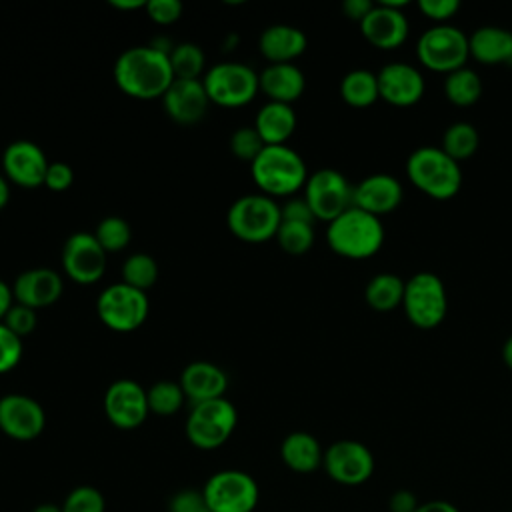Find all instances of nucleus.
Segmentation results:
<instances>
[{
    "label": "nucleus",
    "instance_id": "dca6fc26",
    "mask_svg": "<svg viewBox=\"0 0 512 512\" xmlns=\"http://www.w3.org/2000/svg\"><path fill=\"white\" fill-rule=\"evenodd\" d=\"M62 268L78 284H94L106 270V250L94 234L76 232L62 248Z\"/></svg>",
    "mask_w": 512,
    "mask_h": 512
},
{
    "label": "nucleus",
    "instance_id": "8fccbe9b",
    "mask_svg": "<svg viewBox=\"0 0 512 512\" xmlns=\"http://www.w3.org/2000/svg\"><path fill=\"white\" fill-rule=\"evenodd\" d=\"M414 512H460V510L456 504L448 500H428V502H420Z\"/></svg>",
    "mask_w": 512,
    "mask_h": 512
},
{
    "label": "nucleus",
    "instance_id": "a878e982",
    "mask_svg": "<svg viewBox=\"0 0 512 512\" xmlns=\"http://www.w3.org/2000/svg\"><path fill=\"white\" fill-rule=\"evenodd\" d=\"M470 56L486 66H512V32L500 26L476 28L470 36Z\"/></svg>",
    "mask_w": 512,
    "mask_h": 512
},
{
    "label": "nucleus",
    "instance_id": "a19ab883",
    "mask_svg": "<svg viewBox=\"0 0 512 512\" xmlns=\"http://www.w3.org/2000/svg\"><path fill=\"white\" fill-rule=\"evenodd\" d=\"M2 324H6L18 338H24V336H28L36 328V310L16 302L8 310V314H6Z\"/></svg>",
    "mask_w": 512,
    "mask_h": 512
},
{
    "label": "nucleus",
    "instance_id": "0eeeda50",
    "mask_svg": "<svg viewBox=\"0 0 512 512\" xmlns=\"http://www.w3.org/2000/svg\"><path fill=\"white\" fill-rule=\"evenodd\" d=\"M416 56L428 70L450 74L466 66L470 58V42L460 28L452 24H434L420 34Z\"/></svg>",
    "mask_w": 512,
    "mask_h": 512
},
{
    "label": "nucleus",
    "instance_id": "ddd939ff",
    "mask_svg": "<svg viewBox=\"0 0 512 512\" xmlns=\"http://www.w3.org/2000/svg\"><path fill=\"white\" fill-rule=\"evenodd\" d=\"M322 466L334 482L358 486L374 474V456L358 440H336L324 450Z\"/></svg>",
    "mask_w": 512,
    "mask_h": 512
},
{
    "label": "nucleus",
    "instance_id": "bb28decb",
    "mask_svg": "<svg viewBox=\"0 0 512 512\" xmlns=\"http://www.w3.org/2000/svg\"><path fill=\"white\" fill-rule=\"evenodd\" d=\"M282 462L298 474H310L322 466L324 450L308 432H290L280 444Z\"/></svg>",
    "mask_w": 512,
    "mask_h": 512
},
{
    "label": "nucleus",
    "instance_id": "f257e3e1",
    "mask_svg": "<svg viewBox=\"0 0 512 512\" xmlns=\"http://www.w3.org/2000/svg\"><path fill=\"white\" fill-rule=\"evenodd\" d=\"M114 82L130 98H162L174 82L170 58L152 44L128 48L114 64Z\"/></svg>",
    "mask_w": 512,
    "mask_h": 512
},
{
    "label": "nucleus",
    "instance_id": "e433bc0d",
    "mask_svg": "<svg viewBox=\"0 0 512 512\" xmlns=\"http://www.w3.org/2000/svg\"><path fill=\"white\" fill-rule=\"evenodd\" d=\"M94 236H96L98 244L108 254V252H118V250L126 248L128 242H130L132 232H130V226H128V222L124 218L108 216V218L100 220Z\"/></svg>",
    "mask_w": 512,
    "mask_h": 512
},
{
    "label": "nucleus",
    "instance_id": "09e8293b",
    "mask_svg": "<svg viewBox=\"0 0 512 512\" xmlns=\"http://www.w3.org/2000/svg\"><path fill=\"white\" fill-rule=\"evenodd\" d=\"M372 8H374V2H370V0H346V2L342 4V10H344L346 18H350V20H354V22H358V24L366 18V14H368Z\"/></svg>",
    "mask_w": 512,
    "mask_h": 512
},
{
    "label": "nucleus",
    "instance_id": "49530a36",
    "mask_svg": "<svg viewBox=\"0 0 512 512\" xmlns=\"http://www.w3.org/2000/svg\"><path fill=\"white\" fill-rule=\"evenodd\" d=\"M280 212H282V220H290V222H308V224H312L316 220L304 198L288 200L280 208Z\"/></svg>",
    "mask_w": 512,
    "mask_h": 512
},
{
    "label": "nucleus",
    "instance_id": "c03bdc74",
    "mask_svg": "<svg viewBox=\"0 0 512 512\" xmlns=\"http://www.w3.org/2000/svg\"><path fill=\"white\" fill-rule=\"evenodd\" d=\"M74 182V170L66 162H50L46 176H44V186L50 188L52 192H64L72 186Z\"/></svg>",
    "mask_w": 512,
    "mask_h": 512
},
{
    "label": "nucleus",
    "instance_id": "9b49d317",
    "mask_svg": "<svg viewBox=\"0 0 512 512\" xmlns=\"http://www.w3.org/2000/svg\"><path fill=\"white\" fill-rule=\"evenodd\" d=\"M210 512H252L258 504V484L242 470H220L202 488Z\"/></svg>",
    "mask_w": 512,
    "mask_h": 512
},
{
    "label": "nucleus",
    "instance_id": "20e7f679",
    "mask_svg": "<svg viewBox=\"0 0 512 512\" xmlns=\"http://www.w3.org/2000/svg\"><path fill=\"white\" fill-rule=\"evenodd\" d=\"M250 170L256 186L270 198L290 196L308 180L302 156L286 144L264 146L258 158L250 164Z\"/></svg>",
    "mask_w": 512,
    "mask_h": 512
},
{
    "label": "nucleus",
    "instance_id": "c85d7f7f",
    "mask_svg": "<svg viewBox=\"0 0 512 512\" xmlns=\"http://www.w3.org/2000/svg\"><path fill=\"white\" fill-rule=\"evenodd\" d=\"M406 280L392 272H380L372 276L364 288L366 304L376 312H390L402 306Z\"/></svg>",
    "mask_w": 512,
    "mask_h": 512
},
{
    "label": "nucleus",
    "instance_id": "aec40b11",
    "mask_svg": "<svg viewBox=\"0 0 512 512\" xmlns=\"http://www.w3.org/2000/svg\"><path fill=\"white\" fill-rule=\"evenodd\" d=\"M404 190L396 176L392 174H370L360 180L352 190V206L380 218L394 212L402 202Z\"/></svg>",
    "mask_w": 512,
    "mask_h": 512
},
{
    "label": "nucleus",
    "instance_id": "7c9ffc66",
    "mask_svg": "<svg viewBox=\"0 0 512 512\" xmlns=\"http://www.w3.org/2000/svg\"><path fill=\"white\" fill-rule=\"evenodd\" d=\"M444 96L454 104V106H460V108H466V106H472L480 100L482 96V80L480 76L476 74V70L464 66V68H458L450 74H446V80H444Z\"/></svg>",
    "mask_w": 512,
    "mask_h": 512
},
{
    "label": "nucleus",
    "instance_id": "f8f14e48",
    "mask_svg": "<svg viewBox=\"0 0 512 512\" xmlns=\"http://www.w3.org/2000/svg\"><path fill=\"white\" fill-rule=\"evenodd\" d=\"M354 186L334 168H322L308 176L304 184V200L316 220L332 222L352 206Z\"/></svg>",
    "mask_w": 512,
    "mask_h": 512
},
{
    "label": "nucleus",
    "instance_id": "b1692460",
    "mask_svg": "<svg viewBox=\"0 0 512 512\" xmlns=\"http://www.w3.org/2000/svg\"><path fill=\"white\" fill-rule=\"evenodd\" d=\"M306 44V34L288 24L268 26L258 40V48L270 64H292L294 58L304 54Z\"/></svg>",
    "mask_w": 512,
    "mask_h": 512
},
{
    "label": "nucleus",
    "instance_id": "f704fd0d",
    "mask_svg": "<svg viewBox=\"0 0 512 512\" xmlns=\"http://www.w3.org/2000/svg\"><path fill=\"white\" fill-rule=\"evenodd\" d=\"M158 278V264L150 254L138 252L126 258L122 266V282L146 292Z\"/></svg>",
    "mask_w": 512,
    "mask_h": 512
},
{
    "label": "nucleus",
    "instance_id": "412c9836",
    "mask_svg": "<svg viewBox=\"0 0 512 512\" xmlns=\"http://www.w3.org/2000/svg\"><path fill=\"white\" fill-rule=\"evenodd\" d=\"M166 114L178 124H196L208 110V94L202 80H174L162 96Z\"/></svg>",
    "mask_w": 512,
    "mask_h": 512
},
{
    "label": "nucleus",
    "instance_id": "5701e85b",
    "mask_svg": "<svg viewBox=\"0 0 512 512\" xmlns=\"http://www.w3.org/2000/svg\"><path fill=\"white\" fill-rule=\"evenodd\" d=\"M180 386L184 390V396L192 400V404L224 398L228 378L224 370L212 362H192L182 370Z\"/></svg>",
    "mask_w": 512,
    "mask_h": 512
},
{
    "label": "nucleus",
    "instance_id": "6e6552de",
    "mask_svg": "<svg viewBox=\"0 0 512 512\" xmlns=\"http://www.w3.org/2000/svg\"><path fill=\"white\" fill-rule=\"evenodd\" d=\"M238 422L236 408L226 398H214L192 406L186 418V436L200 450L220 448L234 432Z\"/></svg>",
    "mask_w": 512,
    "mask_h": 512
},
{
    "label": "nucleus",
    "instance_id": "79ce46f5",
    "mask_svg": "<svg viewBox=\"0 0 512 512\" xmlns=\"http://www.w3.org/2000/svg\"><path fill=\"white\" fill-rule=\"evenodd\" d=\"M144 10L152 22H156L160 26H168L180 18L182 2H178V0H146Z\"/></svg>",
    "mask_w": 512,
    "mask_h": 512
},
{
    "label": "nucleus",
    "instance_id": "a211bd4d",
    "mask_svg": "<svg viewBox=\"0 0 512 512\" xmlns=\"http://www.w3.org/2000/svg\"><path fill=\"white\" fill-rule=\"evenodd\" d=\"M48 160L42 148L30 140H16L6 146L2 154L4 176L24 188L44 186Z\"/></svg>",
    "mask_w": 512,
    "mask_h": 512
},
{
    "label": "nucleus",
    "instance_id": "864d4df0",
    "mask_svg": "<svg viewBox=\"0 0 512 512\" xmlns=\"http://www.w3.org/2000/svg\"><path fill=\"white\" fill-rule=\"evenodd\" d=\"M10 200V188H8V180L4 174H0V210L8 204Z\"/></svg>",
    "mask_w": 512,
    "mask_h": 512
},
{
    "label": "nucleus",
    "instance_id": "6e6d98bb",
    "mask_svg": "<svg viewBox=\"0 0 512 512\" xmlns=\"http://www.w3.org/2000/svg\"><path fill=\"white\" fill-rule=\"evenodd\" d=\"M32 512H62V506H56L52 502H44V504H38Z\"/></svg>",
    "mask_w": 512,
    "mask_h": 512
},
{
    "label": "nucleus",
    "instance_id": "cd10ccee",
    "mask_svg": "<svg viewBox=\"0 0 512 512\" xmlns=\"http://www.w3.org/2000/svg\"><path fill=\"white\" fill-rule=\"evenodd\" d=\"M254 128L266 146H280L296 130V114L290 104L268 102L258 110Z\"/></svg>",
    "mask_w": 512,
    "mask_h": 512
},
{
    "label": "nucleus",
    "instance_id": "72a5a7b5",
    "mask_svg": "<svg viewBox=\"0 0 512 512\" xmlns=\"http://www.w3.org/2000/svg\"><path fill=\"white\" fill-rule=\"evenodd\" d=\"M148 398V410L156 416H172L176 414L184 404V390L180 382L172 380H160L152 384V388L146 390Z\"/></svg>",
    "mask_w": 512,
    "mask_h": 512
},
{
    "label": "nucleus",
    "instance_id": "a18cd8bd",
    "mask_svg": "<svg viewBox=\"0 0 512 512\" xmlns=\"http://www.w3.org/2000/svg\"><path fill=\"white\" fill-rule=\"evenodd\" d=\"M206 502L202 492L198 490H180L172 496L168 504V512H204Z\"/></svg>",
    "mask_w": 512,
    "mask_h": 512
},
{
    "label": "nucleus",
    "instance_id": "4c0bfd02",
    "mask_svg": "<svg viewBox=\"0 0 512 512\" xmlns=\"http://www.w3.org/2000/svg\"><path fill=\"white\" fill-rule=\"evenodd\" d=\"M264 146L266 144H264V140L260 138V134L256 132L254 126H240L230 136L232 154L238 160L248 162V164H252L258 158V154L264 150Z\"/></svg>",
    "mask_w": 512,
    "mask_h": 512
},
{
    "label": "nucleus",
    "instance_id": "f3484780",
    "mask_svg": "<svg viewBox=\"0 0 512 512\" xmlns=\"http://www.w3.org/2000/svg\"><path fill=\"white\" fill-rule=\"evenodd\" d=\"M46 426L44 408L30 396L6 394L0 398V430L20 442L34 440Z\"/></svg>",
    "mask_w": 512,
    "mask_h": 512
},
{
    "label": "nucleus",
    "instance_id": "473e14b6",
    "mask_svg": "<svg viewBox=\"0 0 512 512\" xmlns=\"http://www.w3.org/2000/svg\"><path fill=\"white\" fill-rule=\"evenodd\" d=\"M168 58L174 80H200V74L204 70V52L200 46L192 42L176 44L172 46Z\"/></svg>",
    "mask_w": 512,
    "mask_h": 512
},
{
    "label": "nucleus",
    "instance_id": "58836bf2",
    "mask_svg": "<svg viewBox=\"0 0 512 512\" xmlns=\"http://www.w3.org/2000/svg\"><path fill=\"white\" fill-rule=\"evenodd\" d=\"M104 510H106V500L102 492L94 486L74 488L62 504V512H104Z\"/></svg>",
    "mask_w": 512,
    "mask_h": 512
},
{
    "label": "nucleus",
    "instance_id": "423d86ee",
    "mask_svg": "<svg viewBox=\"0 0 512 512\" xmlns=\"http://www.w3.org/2000/svg\"><path fill=\"white\" fill-rule=\"evenodd\" d=\"M402 308L408 322L420 330L440 326L448 314L446 286L434 272H416L406 280Z\"/></svg>",
    "mask_w": 512,
    "mask_h": 512
},
{
    "label": "nucleus",
    "instance_id": "ea45409f",
    "mask_svg": "<svg viewBox=\"0 0 512 512\" xmlns=\"http://www.w3.org/2000/svg\"><path fill=\"white\" fill-rule=\"evenodd\" d=\"M22 358V338L0 322V374L10 372Z\"/></svg>",
    "mask_w": 512,
    "mask_h": 512
},
{
    "label": "nucleus",
    "instance_id": "39448f33",
    "mask_svg": "<svg viewBox=\"0 0 512 512\" xmlns=\"http://www.w3.org/2000/svg\"><path fill=\"white\" fill-rule=\"evenodd\" d=\"M280 222V206L266 194H246L238 198L226 214L230 232L248 244H260L276 238Z\"/></svg>",
    "mask_w": 512,
    "mask_h": 512
},
{
    "label": "nucleus",
    "instance_id": "f03ea898",
    "mask_svg": "<svg viewBox=\"0 0 512 512\" xmlns=\"http://www.w3.org/2000/svg\"><path fill=\"white\" fill-rule=\"evenodd\" d=\"M326 240L332 252L348 260H366L384 244V226L380 218L350 206L338 218L328 222Z\"/></svg>",
    "mask_w": 512,
    "mask_h": 512
},
{
    "label": "nucleus",
    "instance_id": "1a4fd4ad",
    "mask_svg": "<svg viewBox=\"0 0 512 512\" xmlns=\"http://www.w3.org/2000/svg\"><path fill=\"white\" fill-rule=\"evenodd\" d=\"M146 292L132 288L124 282L104 288L96 300V312L104 326L114 332H132L148 318Z\"/></svg>",
    "mask_w": 512,
    "mask_h": 512
},
{
    "label": "nucleus",
    "instance_id": "9d476101",
    "mask_svg": "<svg viewBox=\"0 0 512 512\" xmlns=\"http://www.w3.org/2000/svg\"><path fill=\"white\" fill-rule=\"evenodd\" d=\"M202 84L208 100L224 108L244 106L260 90L258 74L240 62H222L212 66L204 74Z\"/></svg>",
    "mask_w": 512,
    "mask_h": 512
},
{
    "label": "nucleus",
    "instance_id": "4d7b16f0",
    "mask_svg": "<svg viewBox=\"0 0 512 512\" xmlns=\"http://www.w3.org/2000/svg\"><path fill=\"white\" fill-rule=\"evenodd\" d=\"M204 512H210V510H208V508H206V510H204Z\"/></svg>",
    "mask_w": 512,
    "mask_h": 512
},
{
    "label": "nucleus",
    "instance_id": "7ed1b4c3",
    "mask_svg": "<svg viewBox=\"0 0 512 512\" xmlns=\"http://www.w3.org/2000/svg\"><path fill=\"white\" fill-rule=\"evenodd\" d=\"M406 176L422 194L434 200H450L462 188L460 162L440 146H420L406 160Z\"/></svg>",
    "mask_w": 512,
    "mask_h": 512
},
{
    "label": "nucleus",
    "instance_id": "2f4dec72",
    "mask_svg": "<svg viewBox=\"0 0 512 512\" xmlns=\"http://www.w3.org/2000/svg\"><path fill=\"white\" fill-rule=\"evenodd\" d=\"M480 146V134L470 122H454L442 134L440 148L456 162L468 160Z\"/></svg>",
    "mask_w": 512,
    "mask_h": 512
},
{
    "label": "nucleus",
    "instance_id": "603ef678",
    "mask_svg": "<svg viewBox=\"0 0 512 512\" xmlns=\"http://www.w3.org/2000/svg\"><path fill=\"white\" fill-rule=\"evenodd\" d=\"M110 4L118 10H136V8H144L146 2L144 0H110Z\"/></svg>",
    "mask_w": 512,
    "mask_h": 512
},
{
    "label": "nucleus",
    "instance_id": "c756f323",
    "mask_svg": "<svg viewBox=\"0 0 512 512\" xmlns=\"http://www.w3.org/2000/svg\"><path fill=\"white\" fill-rule=\"evenodd\" d=\"M340 96L352 108L372 106L380 98L378 76L364 68L348 72L340 82Z\"/></svg>",
    "mask_w": 512,
    "mask_h": 512
},
{
    "label": "nucleus",
    "instance_id": "4468645a",
    "mask_svg": "<svg viewBox=\"0 0 512 512\" xmlns=\"http://www.w3.org/2000/svg\"><path fill=\"white\" fill-rule=\"evenodd\" d=\"M406 4H408L406 0H400V2L382 0L374 4V8L360 22V32L368 40V44L380 50H394L406 42L410 32L408 18L402 12Z\"/></svg>",
    "mask_w": 512,
    "mask_h": 512
},
{
    "label": "nucleus",
    "instance_id": "6ab92c4d",
    "mask_svg": "<svg viewBox=\"0 0 512 512\" xmlns=\"http://www.w3.org/2000/svg\"><path fill=\"white\" fill-rule=\"evenodd\" d=\"M376 76L380 98L392 106H414L424 96V78L420 70L408 62H390Z\"/></svg>",
    "mask_w": 512,
    "mask_h": 512
},
{
    "label": "nucleus",
    "instance_id": "de8ad7c7",
    "mask_svg": "<svg viewBox=\"0 0 512 512\" xmlns=\"http://www.w3.org/2000/svg\"><path fill=\"white\" fill-rule=\"evenodd\" d=\"M418 498H416V494L412 492V490H406V488H402V490H396L392 496H390V500H388V508H390V512H414L416 508H418Z\"/></svg>",
    "mask_w": 512,
    "mask_h": 512
},
{
    "label": "nucleus",
    "instance_id": "5fc2aeb1",
    "mask_svg": "<svg viewBox=\"0 0 512 512\" xmlns=\"http://www.w3.org/2000/svg\"><path fill=\"white\" fill-rule=\"evenodd\" d=\"M502 360H504V364L512 370V334L508 336V340H506L504 346H502Z\"/></svg>",
    "mask_w": 512,
    "mask_h": 512
},
{
    "label": "nucleus",
    "instance_id": "2eb2a0df",
    "mask_svg": "<svg viewBox=\"0 0 512 512\" xmlns=\"http://www.w3.org/2000/svg\"><path fill=\"white\" fill-rule=\"evenodd\" d=\"M104 414L120 430L138 428L150 414L146 390L130 378L112 382L104 392Z\"/></svg>",
    "mask_w": 512,
    "mask_h": 512
},
{
    "label": "nucleus",
    "instance_id": "37998d69",
    "mask_svg": "<svg viewBox=\"0 0 512 512\" xmlns=\"http://www.w3.org/2000/svg\"><path fill=\"white\" fill-rule=\"evenodd\" d=\"M418 8L428 20L436 24H448V20L458 12L460 2L458 0H420Z\"/></svg>",
    "mask_w": 512,
    "mask_h": 512
},
{
    "label": "nucleus",
    "instance_id": "c9c22d12",
    "mask_svg": "<svg viewBox=\"0 0 512 512\" xmlns=\"http://www.w3.org/2000/svg\"><path fill=\"white\" fill-rule=\"evenodd\" d=\"M276 240L286 254L300 256V254L308 252L314 244V226L308 222L282 220L280 228L276 232Z\"/></svg>",
    "mask_w": 512,
    "mask_h": 512
},
{
    "label": "nucleus",
    "instance_id": "4be33fe9",
    "mask_svg": "<svg viewBox=\"0 0 512 512\" xmlns=\"http://www.w3.org/2000/svg\"><path fill=\"white\" fill-rule=\"evenodd\" d=\"M14 300L32 310L54 304L62 294V278L52 268H30L18 274L12 286Z\"/></svg>",
    "mask_w": 512,
    "mask_h": 512
},
{
    "label": "nucleus",
    "instance_id": "3c124183",
    "mask_svg": "<svg viewBox=\"0 0 512 512\" xmlns=\"http://www.w3.org/2000/svg\"><path fill=\"white\" fill-rule=\"evenodd\" d=\"M12 306H14V292L6 282L0 280V322H4V318Z\"/></svg>",
    "mask_w": 512,
    "mask_h": 512
},
{
    "label": "nucleus",
    "instance_id": "393cba45",
    "mask_svg": "<svg viewBox=\"0 0 512 512\" xmlns=\"http://www.w3.org/2000/svg\"><path fill=\"white\" fill-rule=\"evenodd\" d=\"M258 86L268 96V102L292 104L302 96L306 80L294 64H268L258 74Z\"/></svg>",
    "mask_w": 512,
    "mask_h": 512
}]
</instances>
